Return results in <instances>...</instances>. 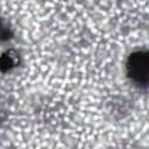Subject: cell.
I'll return each mask as SVG.
<instances>
[{"label":"cell","mask_w":149,"mask_h":149,"mask_svg":"<svg viewBox=\"0 0 149 149\" xmlns=\"http://www.w3.org/2000/svg\"><path fill=\"white\" fill-rule=\"evenodd\" d=\"M128 78L139 87L146 88L149 81V55L147 50L133 51L126 62Z\"/></svg>","instance_id":"6da1fadb"},{"label":"cell","mask_w":149,"mask_h":149,"mask_svg":"<svg viewBox=\"0 0 149 149\" xmlns=\"http://www.w3.org/2000/svg\"><path fill=\"white\" fill-rule=\"evenodd\" d=\"M20 64V55L16 50L9 49L1 54L0 56V71L6 73L12 71Z\"/></svg>","instance_id":"7a4b0ae2"}]
</instances>
